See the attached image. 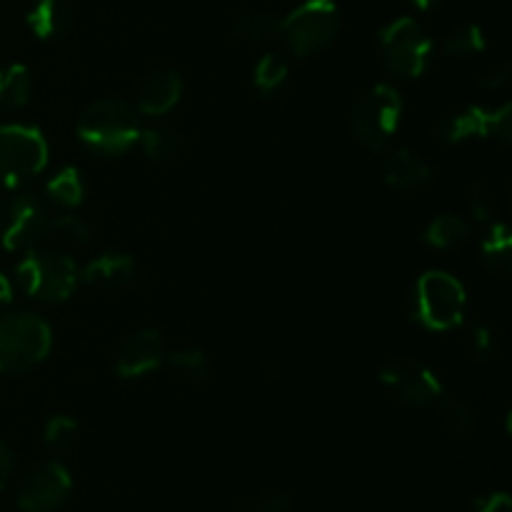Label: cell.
Returning a JSON list of instances; mask_svg holds the SVG:
<instances>
[{
    "mask_svg": "<svg viewBox=\"0 0 512 512\" xmlns=\"http://www.w3.org/2000/svg\"><path fill=\"white\" fill-rule=\"evenodd\" d=\"M53 330L33 313H13L0 320V373H25L48 358Z\"/></svg>",
    "mask_w": 512,
    "mask_h": 512,
    "instance_id": "obj_6",
    "label": "cell"
},
{
    "mask_svg": "<svg viewBox=\"0 0 512 512\" xmlns=\"http://www.w3.org/2000/svg\"><path fill=\"white\" fill-rule=\"evenodd\" d=\"M43 240H53L65 248H78L88 240V225L78 215H60V218L50 220Z\"/></svg>",
    "mask_w": 512,
    "mask_h": 512,
    "instance_id": "obj_29",
    "label": "cell"
},
{
    "mask_svg": "<svg viewBox=\"0 0 512 512\" xmlns=\"http://www.w3.org/2000/svg\"><path fill=\"white\" fill-rule=\"evenodd\" d=\"M165 360L180 378L193 385H205L213 378V363H210L208 353L200 348L173 350V353L165 355Z\"/></svg>",
    "mask_w": 512,
    "mask_h": 512,
    "instance_id": "obj_21",
    "label": "cell"
},
{
    "mask_svg": "<svg viewBox=\"0 0 512 512\" xmlns=\"http://www.w3.org/2000/svg\"><path fill=\"white\" fill-rule=\"evenodd\" d=\"M48 198L53 200L58 208L75 210L85 200V180L78 168L68 165L60 168L53 178L48 180Z\"/></svg>",
    "mask_w": 512,
    "mask_h": 512,
    "instance_id": "obj_22",
    "label": "cell"
},
{
    "mask_svg": "<svg viewBox=\"0 0 512 512\" xmlns=\"http://www.w3.org/2000/svg\"><path fill=\"white\" fill-rule=\"evenodd\" d=\"M48 165V143L30 125H0V183L20 188Z\"/></svg>",
    "mask_w": 512,
    "mask_h": 512,
    "instance_id": "obj_8",
    "label": "cell"
},
{
    "mask_svg": "<svg viewBox=\"0 0 512 512\" xmlns=\"http://www.w3.org/2000/svg\"><path fill=\"white\" fill-rule=\"evenodd\" d=\"M485 45L488 43H485V33L480 30V25L465 23L445 38V53L455 55V58H473V55L483 53Z\"/></svg>",
    "mask_w": 512,
    "mask_h": 512,
    "instance_id": "obj_28",
    "label": "cell"
},
{
    "mask_svg": "<svg viewBox=\"0 0 512 512\" xmlns=\"http://www.w3.org/2000/svg\"><path fill=\"white\" fill-rule=\"evenodd\" d=\"M75 130L85 148L105 155V158L123 155L125 150L138 143L140 133H143L138 110L123 100H98V103L88 105L80 113Z\"/></svg>",
    "mask_w": 512,
    "mask_h": 512,
    "instance_id": "obj_2",
    "label": "cell"
},
{
    "mask_svg": "<svg viewBox=\"0 0 512 512\" xmlns=\"http://www.w3.org/2000/svg\"><path fill=\"white\" fill-rule=\"evenodd\" d=\"M383 65L395 78H420L433 58V40L415 18H395L380 30Z\"/></svg>",
    "mask_w": 512,
    "mask_h": 512,
    "instance_id": "obj_7",
    "label": "cell"
},
{
    "mask_svg": "<svg viewBox=\"0 0 512 512\" xmlns=\"http://www.w3.org/2000/svg\"><path fill=\"white\" fill-rule=\"evenodd\" d=\"M465 288L445 270H428L410 290V318L430 333H448L465 320Z\"/></svg>",
    "mask_w": 512,
    "mask_h": 512,
    "instance_id": "obj_1",
    "label": "cell"
},
{
    "mask_svg": "<svg viewBox=\"0 0 512 512\" xmlns=\"http://www.w3.org/2000/svg\"><path fill=\"white\" fill-rule=\"evenodd\" d=\"M435 408H438L440 423H443L445 433H448L450 438H470V435L475 433V428H478V418H475L473 410L465 403H460L458 398H453V395L445 393Z\"/></svg>",
    "mask_w": 512,
    "mask_h": 512,
    "instance_id": "obj_23",
    "label": "cell"
},
{
    "mask_svg": "<svg viewBox=\"0 0 512 512\" xmlns=\"http://www.w3.org/2000/svg\"><path fill=\"white\" fill-rule=\"evenodd\" d=\"M13 470H15V455L8 445L0 440V490H5V485L10 483L13 478Z\"/></svg>",
    "mask_w": 512,
    "mask_h": 512,
    "instance_id": "obj_35",
    "label": "cell"
},
{
    "mask_svg": "<svg viewBox=\"0 0 512 512\" xmlns=\"http://www.w3.org/2000/svg\"><path fill=\"white\" fill-rule=\"evenodd\" d=\"M380 380L408 408H433L445 395L443 383L428 365L410 358H393L380 368Z\"/></svg>",
    "mask_w": 512,
    "mask_h": 512,
    "instance_id": "obj_11",
    "label": "cell"
},
{
    "mask_svg": "<svg viewBox=\"0 0 512 512\" xmlns=\"http://www.w3.org/2000/svg\"><path fill=\"white\" fill-rule=\"evenodd\" d=\"M468 210L473 220L490 225L498 218V198H495V193L485 183H475L468 190Z\"/></svg>",
    "mask_w": 512,
    "mask_h": 512,
    "instance_id": "obj_31",
    "label": "cell"
},
{
    "mask_svg": "<svg viewBox=\"0 0 512 512\" xmlns=\"http://www.w3.org/2000/svg\"><path fill=\"white\" fill-rule=\"evenodd\" d=\"M20 290L40 303H63L75 293L80 270L73 258L50 250H25V258L15 268Z\"/></svg>",
    "mask_w": 512,
    "mask_h": 512,
    "instance_id": "obj_5",
    "label": "cell"
},
{
    "mask_svg": "<svg viewBox=\"0 0 512 512\" xmlns=\"http://www.w3.org/2000/svg\"><path fill=\"white\" fill-rule=\"evenodd\" d=\"M13 300V285L10 280L0 273V305H8Z\"/></svg>",
    "mask_w": 512,
    "mask_h": 512,
    "instance_id": "obj_36",
    "label": "cell"
},
{
    "mask_svg": "<svg viewBox=\"0 0 512 512\" xmlns=\"http://www.w3.org/2000/svg\"><path fill=\"white\" fill-rule=\"evenodd\" d=\"M340 33V10L335 0H303L278 23V38L298 58H310L335 43Z\"/></svg>",
    "mask_w": 512,
    "mask_h": 512,
    "instance_id": "obj_4",
    "label": "cell"
},
{
    "mask_svg": "<svg viewBox=\"0 0 512 512\" xmlns=\"http://www.w3.org/2000/svg\"><path fill=\"white\" fill-rule=\"evenodd\" d=\"M433 135L445 145H458L473 138H493L500 145H510L512 140V105L500 108H483L473 105L460 113L443 115L433 125Z\"/></svg>",
    "mask_w": 512,
    "mask_h": 512,
    "instance_id": "obj_9",
    "label": "cell"
},
{
    "mask_svg": "<svg viewBox=\"0 0 512 512\" xmlns=\"http://www.w3.org/2000/svg\"><path fill=\"white\" fill-rule=\"evenodd\" d=\"M278 18L263 10H250L235 20V38L245 40V43H265V40L278 35Z\"/></svg>",
    "mask_w": 512,
    "mask_h": 512,
    "instance_id": "obj_27",
    "label": "cell"
},
{
    "mask_svg": "<svg viewBox=\"0 0 512 512\" xmlns=\"http://www.w3.org/2000/svg\"><path fill=\"white\" fill-rule=\"evenodd\" d=\"M73 5L68 0H35L25 15V23L40 40H60L73 28Z\"/></svg>",
    "mask_w": 512,
    "mask_h": 512,
    "instance_id": "obj_16",
    "label": "cell"
},
{
    "mask_svg": "<svg viewBox=\"0 0 512 512\" xmlns=\"http://www.w3.org/2000/svg\"><path fill=\"white\" fill-rule=\"evenodd\" d=\"M468 238L470 225L460 215H438L423 233L425 245L435 250H455Z\"/></svg>",
    "mask_w": 512,
    "mask_h": 512,
    "instance_id": "obj_20",
    "label": "cell"
},
{
    "mask_svg": "<svg viewBox=\"0 0 512 512\" xmlns=\"http://www.w3.org/2000/svg\"><path fill=\"white\" fill-rule=\"evenodd\" d=\"M50 215L33 195H10L0 203V245L5 250H33L45 238Z\"/></svg>",
    "mask_w": 512,
    "mask_h": 512,
    "instance_id": "obj_10",
    "label": "cell"
},
{
    "mask_svg": "<svg viewBox=\"0 0 512 512\" xmlns=\"http://www.w3.org/2000/svg\"><path fill=\"white\" fill-rule=\"evenodd\" d=\"M510 75H512L510 65H498V68H490L488 73L480 78V83H483V88L488 90H500L510 83Z\"/></svg>",
    "mask_w": 512,
    "mask_h": 512,
    "instance_id": "obj_34",
    "label": "cell"
},
{
    "mask_svg": "<svg viewBox=\"0 0 512 512\" xmlns=\"http://www.w3.org/2000/svg\"><path fill=\"white\" fill-rule=\"evenodd\" d=\"M135 275H138V263L130 255L103 253L80 270V283L93 285V288L115 290L133 283Z\"/></svg>",
    "mask_w": 512,
    "mask_h": 512,
    "instance_id": "obj_15",
    "label": "cell"
},
{
    "mask_svg": "<svg viewBox=\"0 0 512 512\" xmlns=\"http://www.w3.org/2000/svg\"><path fill=\"white\" fill-rule=\"evenodd\" d=\"M480 258L488 273L498 278H508L512 273V233L505 223H490L483 243H480Z\"/></svg>",
    "mask_w": 512,
    "mask_h": 512,
    "instance_id": "obj_18",
    "label": "cell"
},
{
    "mask_svg": "<svg viewBox=\"0 0 512 512\" xmlns=\"http://www.w3.org/2000/svg\"><path fill=\"white\" fill-rule=\"evenodd\" d=\"M33 93V78L25 65H5L0 68V110L23 108Z\"/></svg>",
    "mask_w": 512,
    "mask_h": 512,
    "instance_id": "obj_19",
    "label": "cell"
},
{
    "mask_svg": "<svg viewBox=\"0 0 512 512\" xmlns=\"http://www.w3.org/2000/svg\"><path fill=\"white\" fill-rule=\"evenodd\" d=\"M463 348L473 363L488 365L498 358V335H495V330L490 325L475 323L465 330Z\"/></svg>",
    "mask_w": 512,
    "mask_h": 512,
    "instance_id": "obj_26",
    "label": "cell"
},
{
    "mask_svg": "<svg viewBox=\"0 0 512 512\" xmlns=\"http://www.w3.org/2000/svg\"><path fill=\"white\" fill-rule=\"evenodd\" d=\"M240 512H290V498L280 490H265Z\"/></svg>",
    "mask_w": 512,
    "mask_h": 512,
    "instance_id": "obj_32",
    "label": "cell"
},
{
    "mask_svg": "<svg viewBox=\"0 0 512 512\" xmlns=\"http://www.w3.org/2000/svg\"><path fill=\"white\" fill-rule=\"evenodd\" d=\"M383 180L395 190H415L433 180V168L413 150L398 148L385 158Z\"/></svg>",
    "mask_w": 512,
    "mask_h": 512,
    "instance_id": "obj_17",
    "label": "cell"
},
{
    "mask_svg": "<svg viewBox=\"0 0 512 512\" xmlns=\"http://www.w3.org/2000/svg\"><path fill=\"white\" fill-rule=\"evenodd\" d=\"M45 445L53 450H68L78 440V420L70 415H53L43 430Z\"/></svg>",
    "mask_w": 512,
    "mask_h": 512,
    "instance_id": "obj_30",
    "label": "cell"
},
{
    "mask_svg": "<svg viewBox=\"0 0 512 512\" xmlns=\"http://www.w3.org/2000/svg\"><path fill=\"white\" fill-rule=\"evenodd\" d=\"M70 493L73 478L68 468L50 460L23 480L18 490V508L23 512H55L68 503Z\"/></svg>",
    "mask_w": 512,
    "mask_h": 512,
    "instance_id": "obj_12",
    "label": "cell"
},
{
    "mask_svg": "<svg viewBox=\"0 0 512 512\" xmlns=\"http://www.w3.org/2000/svg\"><path fill=\"white\" fill-rule=\"evenodd\" d=\"M403 120V98L388 83H378L368 93L358 95L350 110V130L353 138L370 153H385L398 133Z\"/></svg>",
    "mask_w": 512,
    "mask_h": 512,
    "instance_id": "obj_3",
    "label": "cell"
},
{
    "mask_svg": "<svg viewBox=\"0 0 512 512\" xmlns=\"http://www.w3.org/2000/svg\"><path fill=\"white\" fill-rule=\"evenodd\" d=\"M183 98V80H180L178 70H155L143 80L138 90V108L140 113L158 118V115L170 113L175 105Z\"/></svg>",
    "mask_w": 512,
    "mask_h": 512,
    "instance_id": "obj_14",
    "label": "cell"
},
{
    "mask_svg": "<svg viewBox=\"0 0 512 512\" xmlns=\"http://www.w3.org/2000/svg\"><path fill=\"white\" fill-rule=\"evenodd\" d=\"M415 5H418L420 10H433V8H438V5H443L445 0H413Z\"/></svg>",
    "mask_w": 512,
    "mask_h": 512,
    "instance_id": "obj_37",
    "label": "cell"
},
{
    "mask_svg": "<svg viewBox=\"0 0 512 512\" xmlns=\"http://www.w3.org/2000/svg\"><path fill=\"white\" fill-rule=\"evenodd\" d=\"M288 80V60L280 53H265L253 68V85L258 93L273 95Z\"/></svg>",
    "mask_w": 512,
    "mask_h": 512,
    "instance_id": "obj_25",
    "label": "cell"
},
{
    "mask_svg": "<svg viewBox=\"0 0 512 512\" xmlns=\"http://www.w3.org/2000/svg\"><path fill=\"white\" fill-rule=\"evenodd\" d=\"M468 512H512V500L508 493H490L470 500Z\"/></svg>",
    "mask_w": 512,
    "mask_h": 512,
    "instance_id": "obj_33",
    "label": "cell"
},
{
    "mask_svg": "<svg viewBox=\"0 0 512 512\" xmlns=\"http://www.w3.org/2000/svg\"><path fill=\"white\" fill-rule=\"evenodd\" d=\"M140 148L148 155V160L153 163H170L173 158H178L180 150H183V140L178 133L168 128H150L143 130L138 138Z\"/></svg>",
    "mask_w": 512,
    "mask_h": 512,
    "instance_id": "obj_24",
    "label": "cell"
},
{
    "mask_svg": "<svg viewBox=\"0 0 512 512\" xmlns=\"http://www.w3.org/2000/svg\"><path fill=\"white\" fill-rule=\"evenodd\" d=\"M165 338L158 328H140L125 338L115 355V373L123 380L143 378L165 363Z\"/></svg>",
    "mask_w": 512,
    "mask_h": 512,
    "instance_id": "obj_13",
    "label": "cell"
}]
</instances>
